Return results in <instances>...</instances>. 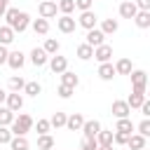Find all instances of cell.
Wrapping results in <instances>:
<instances>
[{"label":"cell","mask_w":150,"mask_h":150,"mask_svg":"<svg viewBox=\"0 0 150 150\" xmlns=\"http://www.w3.org/2000/svg\"><path fill=\"white\" fill-rule=\"evenodd\" d=\"M59 12L61 14H73L75 12V0H59Z\"/></svg>","instance_id":"e575fe53"},{"label":"cell","mask_w":150,"mask_h":150,"mask_svg":"<svg viewBox=\"0 0 150 150\" xmlns=\"http://www.w3.org/2000/svg\"><path fill=\"white\" fill-rule=\"evenodd\" d=\"M141 112H143V117H150V101L148 98L141 103Z\"/></svg>","instance_id":"ee69618b"},{"label":"cell","mask_w":150,"mask_h":150,"mask_svg":"<svg viewBox=\"0 0 150 150\" xmlns=\"http://www.w3.org/2000/svg\"><path fill=\"white\" fill-rule=\"evenodd\" d=\"M115 75H117V73H115V66H112L110 61H105V63H101V66H98V77H101V80L110 82Z\"/></svg>","instance_id":"e0dca14e"},{"label":"cell","mask_w":150,"mask_h":150,"mask_svg":"<svg viewBox=\"0 0 150 150\" xmlns=\"http://www.w3.org/2000/svg\"><path fill=\"white\" fill-rule=\"evenodd\" d=\"M49 68H52V73H63V70H68V59L66 56H59V54H54V56H49Z\"/></svg>","instance_id":"9c48e42d"},{"label":"cell","mask_w":150,"mask_h":150,"mask_svg":"<svg viewBox=\"0 0 150 150\" xmlns=\"http://www.w3.org/2000/svg\"><path fill=\"white\" fill-rule=\"evenodd\" d=\"M23 63H26V54H23V52H19V49H16V52H9V54H7V66H9V68L21 70V68H23Z\"/></svg>","instance_id":"ba28073f"},{"label":"cell","mask_w":150,"mask_h":150,"mask_svg":"<svg viewBox=\"0 0 150 150\" xmlns=\"http://www.w3.org/2000/svg\"><path fill=\"white\" fill-rule=\"evenodd\" d=\"M38 12H40V16H42V19H52V16H56L59 7H56V2H54V0H42V2H40V7H38Z\"/></svg>","instance_id":"5b68a950"},{"label":"cell","mask_w":150,"mask_h":150,"mask_svg":"<svg viewBox=\"0 0 150 150\" xmlns=\"http://www.w3.org/2000/svg\"><path fill=\"white\" fill-rule=\"evenodd\" d=\"M5 98H7V91H5V89H0V105L5 103Z\"/></svg>","instance_id":"681fc988"},{"label":"cell","mask_w":150,"mask_h":150,"mask_svg":"<svg viewBox=\"0 0 150 150\" xmlns=\"http://www.w3.org/2000/svg\"><path fill=\"white\" fill-rule=\"evenodd\" d=\"M129 77H131V91H136V94H145L148 73H145V70H131Z\"/></svg>","instance_id":"3957f363"},{"label":"cell","mask_w":150,"mask_h":150,"mask_svg":"<svg viewBox=\"0 0 150 150\" xmlns=\"http://www.w3.org/2000/svg\"><path fill=\"white\" fill-rule=\"evenodd\" d=\"M5 105H7L12 112H19V110L23 108V96H21L19 91H12V94H7V98H5Z\"/></svg>","instance_id":"30bf717a"},{"label":"cell","mask_w":150,"mask_h":150,"mask_svg":"<svg viewBox=\"0 0 150 150\" xmlns=\"http://www.w3.org/2000/svg\"><path fill=\"white\" fill-rule=\"evenodd\" d=\"M49 56H54V54H59V49H61V45H59V40H54V38H47L45 40V47H42Z\"/></svg>","instance_id":"f546056e"},{"label":"cell","mask_w":150,"mask_h":150,"mask_svg":"<svg viewBox=\"0 0 150 150\" xmlns=\"http://www.w3.org/2000/svg\"><path fill=\"white\" fill-rule=\"evenodd\" d=\"M115 131H122V134H131V131H134V122H131L129 117H120V120H117V127H115Z\"/></svg>","instance_id":"4316f807"},{"label":"cell","mask_w":150,"mask_h":150,"mask_svg":"<svg viewBox=\"0 0 150 150\" xmlns=\"http://www.w3.org/2000/svg\"><path fill=\"white\" fill-rule=\"evenodd\" d=\"M110 110H112V115H115L117 120H120V117H129V115H131V108H129V103H127V101H112V108H110Z\"/></svg>","instance_id":"9a60e30c"},{"label":"cell","mask_w":150,"mask_h":150,"mask_svg":"<svg viewBox=\"0 0 150 150\" xmlns=\"http://www.w3.org/2000/svg\"><path fill=\"white\" fill-rule=\"evenodd\" d=\"M7 54H9V52H7V47H5V45H0V66H2V63H7Z\"/></svg>","instance_id":"f6af8a7d"},{"label":"cell","mask_w":150,"mask_h":150,"mask_svg":"<svg viewBox=\"0 0 150 150\" xmlns=\"http://www.w3.org/2000/svg\"><path fill=\"white\" fill-rule=\"evenodd\" d=\"M30 129H33V117H30V115H26V112H19V117L14 115V120H12V124H9L12 136H26Z\"/></svg>","instance_id":"7a4b0ae2"},{"label":"cell","mask_w":150,"mask_h":150,"mask_svg":"<svg viewBox=\"0 0 150 150\" xmlns=\"http://www.w3.org/2000/svg\"><path fill=\"white\" fill-rule=\"evenodd\" d=\"M7 7H9V0H0V16H5Z\"/></svg>","instance_id":"7dc6e473"},{"label":"cell","mask_w":150,"mask_h":150,"mask_svg":"<svg viewBox=\"0 0 150 150\" xmlns=\"http://www.w3.org/2000/svg\"><path fill=\"white\" fill-rule=\"evenodd\" d=\"M94 59L98 61V63H105V61H110L112 59V47L110 45H98V47H94Z\"/></svg>","instance_id":"8992f818"},{"label":"cell","mask_w":150,"mask_h":150,"mask_svg":"<svg viewBox=\"0 0 150 150\" xmlns=\"http://www.w3.org/2000/svg\"><path fill=\"white\" fill-rule=\"evenodd\" d=\"M127 145H129L131 150H141V148H145V136H141V134H129Z\"/></svg>","instance_id":"ffe728a7"},{"label":"cell","mask_w":150,"mask_h":150,"mask_svg":"<svg viewBox=\"0 0 150 150\" xmlns=\"http://www.w3.org/2000/svg\"><path fill=\"white\" fill-rule=\"evenodd\" d=\"M35 129H38V134H49V129H52V124H49V120H38V124H35Z\"/></svg>","instance_id":"ab89813d"},{"label":"cell","mask_w":150,"mask_h":150,"mask_svg":"<svg viewBox=\"0 0 150 150\" xmlns=\"http://www.w3.org/2000/svg\"><path fill=\"white\" fill-rule=\"evenodd\" d=\"M91 56H94V47H91V45H87V42L77 45V59H80V61H89Z\"/></svg>","instance_id":"603a6c76"},{"label":"cell","mask_w":150,"mask_h":150,"mask_svg":"<svg viewBox=\"0 0 150 150\" xmlns=\"http://www.w3.org/2000/svg\"><path fill=\"white\" fill-rule=\"evenodd\" d=\"M14 35H16V33H14L7 23H5V26H0V45H5V47H7V45H12V42H14Z\"/></svg>","instance_id":"44dd1931"},{"label":"cell","mask_w":150,"mask_h":150,"mask_svg":"<svg viewBox=\"0 0 150 150\" xmlns=\"http://www.w3.org/2000/svg\"><path fill=\"white\" fill-rule=\"evenodd\" d=\"M82 124H84V117H82L80 112H73V115L66 117V129H68V131H80Z\"/></svg>","instance_id":"2e32d148"},{"label":"cell","mask_w":150,"mask_h":150,"mask_svg":"<svg viewBox=\"0 0 150 150\" xmlns=\"http://www.w3.org/2000/svg\"><path fill=\"white\" fill-rule=\"evenodd\" d=\"M66 117H68L66 112H59V110H56V112L49 117V124H52L54 129H61V127H66Z\"/></svg>","instance_id":"4dcf8cb0"},{"label":"cell","mask_w":150,"mask_h":150,"mask_svg":"<svg viewBox=\"0 0 150 150\" xmlns=\"http://www.w3.org/2000/svg\"><path fill=\"white\" fill-rule=\"evenodd\" d=\"M91 2H94V0H75V9H80V12L91 9Z\"/></svg>","instance_id":"7bdbcfd3"},{"label":"cell","mask_w":150,"mask_h":150,"mask_svg":"<svg viewBox=\"0 0 150 150\" xmlns=\"http://www.w3.org/2000/svg\"><path fill=\"white\" fill-rule=\"evenodd\" d=\"M30 26H33V30H35L38 35H47V33H49V21H47V19H42V16H40V19H35Z\"/></svg>","instance_id":"d4e9b609"},{"label":"cell","mask_w":150,"mask_h":150,"mask_svg":"<svg viewBox=\"0 0 150 150\" xmlns=\"http://www.w3.org/2000/svg\"><path fill=\"white\" fill-rule=\"evenodd\" d=\"M96 148H98L96 138H82V143H80V150H96Z\"/></svg>","instance_id":"74e56055"},{"label":"cell","mask_w":150,"mask_h":150,"mask_svg":"<svg viewBox=\"0 0 150 150\" xmlns=\"http://www.w3.org/2000/svg\"><path fill=\"white\" fill-rule=\"evenodd\" d=\"M7 84H9V89H12V91H21L26 82H23V77H21V75H12Z\"/></svg>","instance_id":"d590c367"},{"label":"cell","mask_w":150,"mask_h":150,"mask_svg":"<svg viewBox=\"0 0 150 150\" xmlns=\"http://www.w3.org/2000/svg\"><path fill=\"white\" fill-rule=\"evenodd\" d=\"M138 9H150V0H134Z\"/></svg>","instance_id":"bcb514c9"},{"label":"cell","mask_w":150,"mask_h":150,"mask_svg":"<svg viewBox=\"0 0 150 150\" xmlns=\"http://www.w3.org/2000/svg\"><path fill=\"white\" fill-rule=\"evenodd\" d=\"M134 21H136L138 28H150V9H138Z\"/></svg>","instance_id":"ac0fdd59"},{"label":"cell","mask_w":150,"mask_h":150,"mask_svg":"<svg viewBox=\"0 0 150 150\" xmlns=\"http://www.w3.org/2000/svg\"><path fill=\"white\" fill-rule=\"evenodd\" d=\"M75 26H77V21H75L70 14H63V16L56 21V28H59L61 33H73V30H75Z\"/></svg>","instance_id":"4fadbf2b"},{"label":"cell","mask_w":150,"mask_h":150,"mask_svg":"<svg viewBox=\"0 0 150 150\" xmlns=\"http://www.w3.org/2000/svg\"><path fill=\"white\" fill-rule=\"evenodd\" d=\"M96 143H98V145H110V143H112V131H108V129H98V134H96Z\"/></svg>","instance_id":"1f68e13d"},{"label":"cell","mask_w":150,"mask_h":150,"mask_svg":"<svg viewBox=\"0 0 150 150\" xmlns=\"http://www.w3.org/2000/svg\"><path fill=\"white\" fill-rule=\"evenodd\" d=\"M77 23L82 26V28H96V23H98V16L91 12V9H84V12H80V19H77Z\"/></svg>","instance_id":"277c9868"},{"label":"cell","mask_w":150,"mask_h":150,"mask_svg":"<svg viewBox=\"0 0 150 150\" xmlns=\"http://www.w3.org/2000/svg\"><path fill=\"white\" fill-rule=\"evenodd\" d=\"M127 138H129V134L112 131V145H127Z\"/></svg>","instance_id":"8d00e7d4"},{"label":"cell","mask_w":150,"mask_h":150,"mask_svg":"<svg viewBox=\"0 0 150 150\" xmlns=\"http://www.w3.org/2000/svg\"><path fill=\"white\" fill-rule=\"evenodd\" d=\"M117 28H120L117 19H103V21H101V30H103V35H112V33H117Z\"/></svg>","instance_id":"7402d4cb"},{"label":"cell","mask_w":150,"mask_h":150,"mask_svg":"<svg viewBox=\"0 0 150 150\" xmlns=\"http://www.w3.org/2000/svg\"><path fill=\"white\" fill-rule=\"evenodd\" d=\"M138 134H141V136H145V138L150 136V120H148V117L138 124Z\"/></svg>","instance_id":"60d3db41"},{"label":"cell","mask_w":150,"mask_h":150,"mask_svg":"<svg viewBox=\"0 0 150 150\" xmlns=\"http://www.w3.org/2000/svg\"><path fill=\"white\" fill-rule=\"evenodd\" d=\"M96 150H115V145H112V143H110V145H98Z\"/></svg>","instance_id":"c3c4849f"},{"label":"cell","mask_w":150,"mask_h":150,"mask_svg":"<svg viewBox=\"0 0 150 150\" xmlns=\"http://www.w3.org/2000/svg\"><path fill=\"white\" fill-rule=\"evenodd\" d=\"M52 150H54V148H52Z\"/></svg>","instance_id":"816d5d0a"},{"label":"cell","mask_w":150,"mask_h":150,"mask_svg":"<svg viewBox=\"0 0 150 150\" xmlns=\"http://www.w3.org/2000/svg\"><path fill=\"white\" fill-rule=\"evenodd\" d=\"M54 148V138L49 134H40L38 136V150H52Z\"/></svg>","instance_id":"83f0119b"},{"label":"cell","mask_w":150,"mask_h":150,"mask_svg":"<svg viewBox=\"0 0 150 150\" xmlns=\"http://www.w3.org/2000/svg\"><path fill=\"white\" fill-rule=\"evenodd\" d=\"M136 12H138V7H136L134 0H124V2L120 5V16H122V19H134Z\"/></svg>","instance_id":"5bb4252c"},{"label":"cell","mask_w":150,"mask_h":150,"mask_svg":"<svg viewBox=\"0 0 150 150\" xmlns=\"http://www.w3.org/2000/svg\"><path fill=\"white\" fill-rule=\"evenodd\" d=\"M98 129H101V122L98 120H84V124H82L80 131L84 134V138H96Z\"/></svg>","instance_id":"7c38bea8"},{"label":"cell","mask_w":150,"mask_h":150,"mask_svg":"<svg viewBox=\"0 0 150 150\" xmlns=\"http://www.w3.org/2000/svg\"><path fill=\"white\" fill-rule=\"evenodd\" d=\"M5 19H7V26H9L14 33H23V30L30 26V16H28L26 12H19L16 7H7Z\"/></svg>","instance_id":"6da1fadb"},{"label":"cell","mask_w":150,"mask_h":150,"mask_svg":"<svg viewBox=\"0 0 150 150\" xmlns=\"http://www.w3.org/2000/svg\"><path fill=\"white\" fill-rule=\"evenodd\" d=\"M141 150H148V148H141Z\"/></svg>","instance_id":"f907efd6"},{"label":"cell","mask_w":150,"mask_h":150,"mask_svg":"<svg viewBox=\"0 0 150 150\" xmlns=\"http://www.w3.org/2000/svg\"><path fill=\"white\" fill-rule=\"evenodd\" d=\"M47 61H49V54H47L42 47H35V49H30V63H33L35 68H42Z\"/></svg>","instance_id":"52a82bcc"},{"label":"cell","mask_w":150,"mask_h":150,"mask_svg":"<svg viewBox=\"0 0 150 150\" xmlns=\"http://www.w3.org/2000/svg\"><path fill=\"white\" fill-rule=\"evenodd\" d=\"M12 141V131L9 127H0V143H9Z\"/></svg>","instance_id":"b9f144b4"},{"label":"cell","mask_w":150,"mask_h":150,"mask_svg":"<svg viewBox=\"0 0 150 150\" xmlns=\"http://www.w3.org/2000/svg\"><path fill=\"white\" fill-rule=\"evenodd\" d=\"M131 70H134V66H131L129 59H120V61L115 63V73H120V75H129Z\"/></svg>","instance_id":"484cf974"},{"label":"cell","mask_w":150,"mask_h":150,"mask_svg":"<svg viewBox=\"0 0 150 150\" xmlns=\"http://www.w3.org/2000/svg\"><path fill=\"white\" fill-rule=\"evenodd\" d=\"M73 91H75V89H73V87H66V84H59V89H56V94H59L61 98H70Z\"/></svg>","instance_id":"f35d334b"},{"label":"cell","mask_w":150,"mask_h":150,"mask_svg":"<svg viewBox=\"0 0 150 150\" xmlns=\"http://www.w3.org/2000/svg\"><path fill=\"white\" fill-rule=\"evenodd\" d=\"M87 45H91V47H98V45H103L105 42V35H103V30L101 28H89L87 30V40H84Z\"/></svg>","instance_id":"8fae6325"},{"label":"cell","mask_w":150,"mask_h":150,"mask_svg":"<svg viewBox=\"0 0 150 150\" xmlns=\"http://www.w3.org/2000/svg\"><path fill=\"white\" fill-rule=\"evenodd\" d=\"M9 148H12V150H28V148H30V143H28V138H26V136H12Z\"/></svg>","instance_id":"cb8c5ba5"},{"label":"cell","mask_w":150,"mask_h":150,"mask_svg":"<svg viewBox=\"0 0 150 150\" xmlns=\"http://www.w3.org/2000/svg\"><path fill=\"white\" fill-rule=\"evenodd\" d=\"M12 120H14V112L7 105H0V127H9Z\"/></svg>","instance_id":"f1b7e54d"},{"label":"cell","mask_w":150,"mask_h":150,"mask_svg":"<svg viewBox=\"0 0 150 150\" xmlns=\"http://www.w3.org/2000/svg\"><path fill=\"white\" fill-rule=\"evenodd\" d=\"M23 94H28V96H38V94H42L40 82H26V84H23Z\"/></svg>","instance_id":"d6a6232c"},{"label":"cell","mask_w":150,"mask_h":150,"mask_svg":"<svg viewBox=\"0 0 150 150\" xmlns=\"http://www.w3.org/2000/svg\"><path fill=\"white\" fill-rule=\"evenodd\" d=\"M61 75V84H66V87H77L80 84V77L75 75V73H70V70H63V73H59Z\"/></svg>","instance_id":"d6986e66"},{"label":"cell","mask_w":150,"mask_h":150,"mask_svg":"<svg viewBox=\"0 0 150 150\" xmlns=\"http://www.w3.org/2000/svg\"><path fill=\"white\" fill-rule=\"evenodd\" d=\"M145 101V94H136V91H131L129 94V98H127V103H129V108H141V103Z\"/></svg>","instance_id":"836d02e7"}]
</instances>
